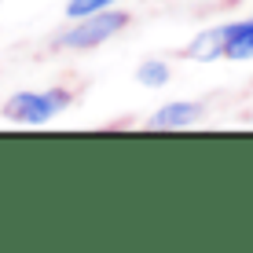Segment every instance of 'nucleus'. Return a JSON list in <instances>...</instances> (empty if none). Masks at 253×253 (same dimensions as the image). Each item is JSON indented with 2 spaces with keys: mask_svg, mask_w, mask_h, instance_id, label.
<instances>
[{
  "mask_svg": "<svg viewBox=\"0 0 253 253\" xmlns=\"http://www.w3.org/2000/svg\"><path fill=\"white\" fill-rule=\"evenodd\" d=\"M125 0H66V19H84L92 11H103V7H118Z\"/></svg>",
  "mask_w": 253,
  "mask_h": 253,
  "instance_id": "7",
  "label": "nucleus"
},
{
  "mask_svg": "<svg viewBox=\"0 0 253 253\" xmlns=\"http://www.w3.org/2000/svg\"><path fill=\"white\" fill-rule=\"evenodd\" d=\"M202 118V103H165L151 114V128H187Z\"/></svg>",
  "mask_w": 253,
  "mask_h": 253,
  "instance_id": "4",
  "label": "nucleus"
},
{
  "mask_svg": "<svg viewBox=\"0 0 253 253\" xmlns=\"http://www.w3.org/2000/svg\"><path fill=\"white\" fill-rule=\"evenodd\" d=\"M136 77H139L143 88H165L169 77H172V66L165 63V59H143L139 70H136Z\"/></svg>",
  "mask_w": 253,
  "mask_h": 253,
  "instance_id": "6",
  "label": "nucleus"
},
{
  "mask_svg": "<svg viewBox=\"0 0 253 253\" xmlns=\"http://www.w3.org/2000/svg\"><path fill=\"white\" fill-rule=\"evenodd\" d=\"M74 99H77V88H70V84H55V88H41V92H15L4 99L0 118L11 121V125H48Z\"/></svg>",
  "mask_w": 253,
  "mask_h": 253,
  "instance_id": "2",
  "label": "nucleus"
},
{
  "mask_svg": "<svg viewBox=\"0 0 253 253\" xmlns=\"http://www.w3.org/2000/svg\"><path fill=\"white\" fill-rule=\"evenodd\" d=\"M0 4H4V0H0Z\"/></svg>",
  "mask_w": 253,
  "mask_h": 253,
  "instance_id": "8",
  "label": "nucleus"
},
{
  "mask_svg": "<svg viewBox=\"0 0 253 253\" xmlns=\"http://www.w3.org/2000/svg\"><path fill=\"white\" fill-rule=\"evenodd\" d=\"M191 63H213V59H224V26H213V30H202L191 44L180 51Z\"/></svg>",
  "mask_w": 253,
  "mask_h": 253,
  "instance_id": "5",
  "label": "nucleus"
},
{
  "mask_svg": "<svg viewBox=\"0 0 253 253\" xmlns=\"http://www.w3.org/2000/svg\"><path fill=\"white\" fill-rule=\"evenodd\" d=\"M132 15L118 7H103V11H92L84 19H70V26L63 33H55V48L59 51H95L99 44L114 41L118 33L128 30Z\"/></svg>",
  "mask_w": 253,
  "mask_h": 253,
  "instance_id": "1",
  "label": "nucleus"
},
{
  "mask_svg": "<svg viewBox=\"0 0 253 253\" xmlns=\"http://www.w3.org/2000/svg\"><path fill=\"white\" fill-rule=\"evenodd\" d=\"M224 59H231V63L253 59V19L224 26Z\"/></svg>",
  "mask_w": 253,
  "mask_h": 253,
  "instance_id": "3",
  "label": "nucleus"
}]
</instances>
